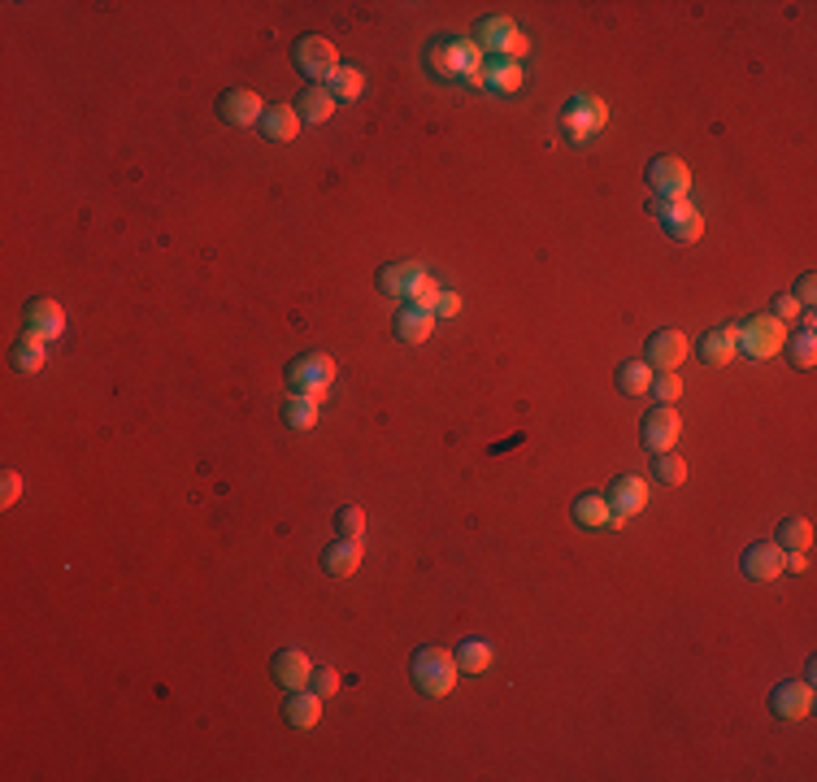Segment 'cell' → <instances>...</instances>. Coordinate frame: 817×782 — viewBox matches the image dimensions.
<instances>
[{
	"mask_svg": "<svg viewBox=\"0 0 817 782\" xmlns=\"http://www.w3.org/2000/svg\"><path fill=\"white\" fill-rule=\"evenodd\" d=\"M18 496H22V478L14 474V470H5V478H0V504H18Z\"/></svg>",
	"mask_w": 817,
	"mask_h": 782,
	"instance_id": "obj_40",
	"label": "cell"
},
{
	"mask_svg": "<svg viewBox=\"0 0 817 782\" xmlns=\"http://www.w3.org/2000/svg\"><path fill=\"white\" fill-rule=\"evenodd\" d=\"M409 674H413V683H418L422 696H448L452 687H457V657L444 648H422V652H413V661H409Z\"/></svg>",
	"mask_w": 817,
	"mask_h": 782,
	"instance_id": "obj_1",
	"label": "cell"
},
{
	"mask_svg": "<svg viewBox=\"0 0 817 782\" xmlns=\"http://www.w3.org/2000/svg\"><path fill=\"white\" fill-rule=\"evenodd\" d=\"M296 113H300V122H326L335 113V96L326 92V87H305L300 92V100H296Z\"/></svg>",
	"mask_w": 817,
	"mask_h": 782,
	"instance_id": "obj_24",
	"label": "cell"
},
{
	"mask_svg": "<svg viewBox=\"0 0 817 782\" xmlns=\"http://www.w3.org/2000/svg\"><path fill=\"white\" fill-rule=\"evenodd\" d=\"M783 344H787V322H778V318H752L735 331V352H744L752 361L774 357Z\"/></svg>",
	"mask_w": 817,
	"mask_h": 782,
	"instance_id": "obj_5",
	"label": "cell"
},
{
	"mask_svg": "<svg viewBox=\"0 0 817 782\" xmlns=\"http://www.w3.org/2000/svg\"><path fill=\"white\" fill-rule=\"evenodd\" d=\"M422 279H426L422 261H392V266H383V270H379L383 296H413Z\"/></svg>",
	"mask_w": 817,
	"mask_h": 782,
	"instance_id": "obj_16",
	"label": "cell"
},
{
	"mask_svg": "<svg viewBox=\"0 0 817 782\" xmlns=\"http://www.w3.org/2000/svg\"><path fill=\"white\" fill-rule=\"evenodd\" d=\"M283 426H292V431H313L318 426V400L313 396H287L283 400Z\"/></svg>",
	"mask_w": 817,
	"mask_h": 782,
	"instance_id": "obj_27",
	"label": "cell"
},
{
	"mask_svg": "<svg viewBox=\"0 0 817 782\" xmlns=\"http://www.w3.org/2000/svg\"><path fill=\"white\" fill-rule=\"evenodd\" d=\"M335 531H339V539H361L366 535V513H361L357 504H344V509L335 513Z\"/></svg>",
	"mask_w": 817,
	"mask_h": 782,
	"instance_id": "obj_33",
	"label": "cell"
},
{
	"mask_svg": "<svg viewBox=\"0 0 817 782\" xmlns=\"http://www.w3.org/2000/svg\"><path fill=\"white\" fill-rule=\"evenodd\" d=\"M652 213L665 226V235L678 239V244H696L700 231H705V218H700V209L691 200H657Z\"/></svg>",
	"mask_w": 817,
	"mask_h": 782,
	"instance_id": "obj_6",
	"label": "cell"
},
{
	"mask_svg": "<svg viewBox=\"0 0 817 782\" xmlns=\"http://www.w3.org/2000/svg\"><path fill=\"white\" fill-rule=\"evenodd\" d=\"M452 657H457V670H461V674H483V670H492V657H496V652H492V643H487V639H465L461 648L452 652Z\"/></svg>",
	"mask_w": 817,
	"mask_h": 782,
	"instance_id": "obj_26",
	"label": "cell"
},
{
	"mask_svg": "<svg viewBox=\"0 0 817 782\" xmlns=\"http://www.w3.org/2000/svg\"><path fill=\"white\" fill-rule=\"evenodd\" d=\"M652 474H657V483L678 487V483L687 478V461H683V457H670V452H661V461L652 465Z\"/></svg>",
	"mask_w": 817,
	"mask_h": 782,
	"instance_id": "obj_34",
	"label": "cell"
},
{
	"mask_svg": "<svg viewBox=\"0 0 817 782\" xmlns=\"http://www.w3.org/2000/svg\"><path fill=\"white\" fill-rule=\"evenodd\" d=\"M574 522H583V526H609V500H605V496H578V500H574Z\"/></svg>",
	"mask_w": 817,
	"mask_h": 782,
	"instance_id": "obj_32",
	"label": "cell"
},
{
	"mask_svg": "<svg viewBox=\"0 0 817 782\" xmlns=\"http://www.w3.org/2000/svg\"><path fill=\"white\" fill-rule=\"evenodd\" d=\"M770 709H774V717H783V722H800V717H809V709H813L809 678H804V683H796V678H783V683L770 691Z\"/></svg>",
	"mask_w": 817,
	"mask_h": 782,
	"instance_id": "obj_11",
	"label": "cell"
},
{
	"mask_svg": "<svg viewBox=\"0 0 817 782\" xmlns=\"http://www.w3.org/2000/svg\"><path fill=\"white\" fill-rule=\"evenodd\" d=\"M257 126H261L266 140L287 144V140H296V131H300V113H296V105H270L266 113H261Z\"/></svg>",
	"mask_w": 817,
	"mask_h": 782,
	"instance_id": "obj_20",
	"label": "cell"
},
{
	"mask_svg": "<svg viewBox=\"0 0 817 782\" xmlns=\"http://www.w3.org/2000/svg\"><path fill=\"white\" fill-rule=\"evenodd\" d=\"M648 504V483L635 474H622L618 483L609 487V526H622L626 517H635Z\"/></svg>",
	"mask_w": 817,
	"mask_h": 782,
	"instance_id": "obj_10",
	"label": "cell"
},
{
	"mask_svg": "<svg viewBox=\"0 0 817 782\" xmlns=\"http://www.w3.org/2000/svg\"><path fill=\"white\" fill-rule=\"evenodd\" d=\"M357 565H361V539H335V544L322 552V570L331 578L357 574Z\"/></svg>",
	"mask_w": 817,
	"mask_h": 782,
	"instance_id": "obj_21",
	"label": "cell"
},
{
	"mask_svg": "<svg viewBox=\"0 0 817 782\" xmlns=\"http://www.w3.org/2000/svg\"><path fill=\"white\" fill-rule=\"evenodd\" d=\"M783 557L787 552L778 548V544H752L744 552V574L748 578H761V583H770V578L783 574Z\"/></svg>",
	"mask_w": 817,
	"mask_h": 782,
	"instance_id": "obj_18",
	"label": "cell"
},
{
	"mask_svg": "<svg viewBox=\"0 0 817 782\" xmlns=\"http://www.w3.org/2000/svg\"><path fill=\"white\" fill-rule=\"evenodd\" d=\"M261 96L253 92V87H231V92H222L218 100V118L231 122V126H253L261 122Z\"/></svg>",
	"mask_w": 817,
	"mask_h": 782,
	"instance_id": "obj_13",
	"label": "cell"
},
{
	"mask_svg": "<svg viewBox=\"0 0 817 782\" xmlns=\"http://www.w3.org/2000/svg\"><path fill=\"white\" fill-rule=\"evenodd\" d=\"M318 717H322V696H313V691H292V700H287V722H292L296 730H309V726H318Z\"/></svg>",
	"mask_w": 817,
	"mask_h": 782,
	"instance_id": "obj_25",
	"label": "cell"
},
{
	"mask_svg": "<svg viewBox=\"0 0 817 782\" xmlns=\"http://www.w3.org/2000/svg\"><path fill=\"white\" fill-rule=\"evenodd\" d=\"M522 66L518 61H509V57H492V61H483V83L492 87V92H500V96H513L522 87Z\"/></svg>",
	"mask_w": 817,
	"mask_h": 782,
	"instance_id": "obj_22",
	"label": "cell"
},
{
	"mask_svg": "<svg viewBox=\"0 0 817 782\" xmlns=\"http://www.w3.org/2000/svg\"><path fill=\"white\" fill-rule=\"evenodd\" d=\"M648 365L652 370H678V365L687 361V335L674 331V326H665V331H652L648 335Z\"/></svg>",
	"mask_w": 817,
	"mask_h": 782,
	"instance_id": "obj_14",
	"label": "cell"
},
{
	"mask_svg": "<svg viewBox=\"0 0 817 782\" xmlns=\"http://www.w3.org/2000/svg\"><path fill=\"white\" fill-rule=\"evenodd\" d=\"M44 344H48L44 335L22 331L18 344H14V370H22V374H35V370H40V365H44Z\"/></svg>",
	"mask_w": 817,
	"mask_h": 782,
	"instance_id": "obj_28",
	"label": "cell"
},
{
	"mask_svg": "<svg viewBox=\"0 0 817 782\" xmlns=\"http://www.w3.org/2000/svg\"><path fill=\"white\" fill-rule=\"evenodd\" d=\"M292 61H296V70L305 74V79H331V74L339 70L335 44L322 40V35H300V40L292 44Z\"/></svg>",
	"mask_w": 817,
	"mask_h": 782,
	"instance_id": "obj_7",
	"label": "cell"
},
{
	"mask_svg": "<svg viewBox=\"0 0 817 782\" xmlns=\"http://www.w3.org/2000/svg\"><path fill=\"white\" fill-rule=\"evenodd\" d=\"M457 313H461V296H457V292H444V296H439L435 318H457Z\"/></svg>",
	"mask_w": 817,
	"mask_h": 782,
	"instance_id": "obj_42",
	"label": "cell"
},
{
	"mask_svg": "<svg viewBox=\"0 0 817 782\" xmlns=\"http://www.w3.org/2000/svg\"><path fill=\"white\" fill-rule=\"evenodd\" d=\"M326 92H331L335 100H357L361 92H366V79H361L357 66H339L331 79H326Z\"/></svg>",
	"mask_w": 817,
	"mask_h": 782,
	"instance_id": "obj_29",
	"label": "cell"
},
{
	"mask_svg": "<svg viewBox=\"0 0 817 782\" xmlns=\"http://www.w3.org/2000/svg\"><path fill=\"white\" fill-rule=\"evenodd\" d=\"M800 309H804V305H800V300L791 296V292H778V296H774V313H770V318H778V322H796V318H800Z\"/></svg>",
	"mask_w": 817,
	"mask_h": 782,
	"instance_id": "obj_39",
	"label": "cell"
},
{
	"mask_svg": "<svg viewBox=\"0 0 817 782\" xmlns=\"http://www.w3.org/2000/svg\"><path fill=\"white\" fill-rule=\"evenodd\" d=\"M813 539V526L804 522V517H787L783 526H778V548L783 552H804Z\"/></svg>",
	"mask_w": 817,
	"mask_h": 782,
	"instance_id": "obj_31",
	"label": "cell"
},
{
	"mask_svg": "<svg viewBox=\"0 0 817 782\" xmlns=\"http://www.w3.org/2000/svg\"><path fill=\"white\" fill-rule=\"evenodd\" d=\"M605 122H609V109H605V100L592 96V92H574L561 105V131L570 144H587L596 131H605Z\"/></svg>",
	"mask_w": 817,
	"mask_h": 782,
	"instance_id": "obj_2",
	"label": "cell"
},
{
	"mask_svg": "<svg viewBox=\"0 0 817 782\" xmlns=\"http://www.w3.org/2000/svg\"><path fill=\"white\" fill-rule=\"evenodd\" d=\"M309 691H313V696H335V691H339V670H313L309 674Z\"/></svg>",
	"mask_w": 817,
	"mask_h": 782,
	"instance_id": "obj_38",
	"label": "cell"
},
{
	"mask_svg": "<svg viewBox=\"0 0 817 782\" xmlns=\"http://www.w3.org/2000/svg\"><path fill=\"white\" fill-rule=\"evenodd\" d=\"M431 70L457 74L465 83H483V48L474 40H448L431 48Z\"/></svg>",
	"mask_w": 817,
	"mask_h": 782,
	"instance_id": "obj_3",
	"label": "cell"
},
{
	"mask_svg": "<svg viewBox=\"0 0 817 782\" xmlns=\"http://www.w3.org/2000/svg\"><path fill=\"white\" fill-rule=\"evenodd\" d=\"M648 187H652V196H657V200H687V192H691V170H687V161L657 157V161L648 166Z\"/></svg>",
	"mask_w": 817,
	"mask_h": 782,
	"instance_id": "obj_9",
	"label": "cell"
},
{
	"mask_svg": "<svg viewBox=\"0 0 817 782\" xmlns=\"http://www.w3.org/2000/svg\"><path fill=\"white\" fill-rule=\"evenodd\" d=\"M439 296H444V287H439V283H431V279H422V283H418V292L409 296V305H413V309H426V313H435Z\"/></svg>",
	"mask_w": 817,
	"mask_h": 782,
	"instance_id": "obj_37",
	"label": "cell"
},
{
	"mask_svg": "<svg viewBox=\"0 0 817 782\" xmlns=\"http://www.w3.org/2000/svg\"><path fill=\"white\" fill-rule=\"evenodd\" d=\"M791 361H796L800 370H813V361H817V339H813L809 326H804V331L791 339Z\"/></svg>",
	"mask_w": 817,
	"mask_h": 782,
	"instance_id": "obj_35",
	"label": "cell"
},
{
	"mask_svg": "<svg viewBox=\"0 0 817 782\" xmlns=\"http://www.w3.org/2000/svg\"><path fill=\"white\" fill-rule=\"evenodd\" d=\"M648 387H652V365L648 361L618 365V391H626V396H644Z\"/></svg>",
	"mask_w": 817,
	"mask_h": 782,
	"instance_id": "obj_30",
	"label": "cell"
},
{
	"mask_svg": "<svg viewBox=\"0 0 817 782\" xmlns=\"http://www.w3.org/2000/svg\"><path fill=\"white\" fill-rule=\"evenodd\" d=\"M678 435H683V422H678V413L670 405H657L644 418V431H639V439H644L648 452H670L678 444Z\"/></svg>",
	"mask_w": 817,
	"mask_h": 782,
	"instance_id": "obj_12",
	"label": "cell"
},
{
	"mask_svg": "<svg viewBox=\"0 0 817 782\" xmlns=\"http://www.w3.org/2000/svg\"><path fill=\"white\" fill-rule=\"evenodd\" d=\"M800 300V305H813V296H817V279H813V270L809 274H800V283H796V292H791Z\"/></svg>",
	"mask_w": 817,
	"mask_h": 782,
	"instance_id": "obj_41",
	"label": "cell"
},
{
	"mask_svg": "<svg viewBox=\"0 0 817 782\" xmlns=\"http://www.w3.org/2000/svg\"><path fill=\"white\" fill-rule=\"evenodd\" d=\"M696 357L705 365L735 361V326H713V331H705L700 335V344H696Z\"/></svg>",
	"mask_w": 817,
	"mask_h": 782,
	"instance_id": "obj_19",
	"label": "cell"
},
{
	"mask_svg": "<svg viewBox=\"0 0 817 782\" xmlns=\"http://www.w3.org/2000/svg\"><path fill=\"white\" fill-rule=\"evenodd\" d=\"M331 383H335V361L326 357V352H305V357H296L287 365V387H292L296 396L322 400L326 391H331Z\"/></svg>",
	"mask_w": 817,
	"mask_h": 782,
	"instance_id": "obj_4",
	"label": "cell"
},
{
	"mask_svg": "<svg viewBox=\"0 0 817 782\" xmlns=\"http://www.w3.org/2000/svg\"><path fill=\"white\" fill-rule=\"evenodd\" d=\"M648 391L661 400V405H674V400L683 396V383L674 378V370H661V374H652V387H648Z\"/></svg>",
	"mask_w": 817,
	"mask_h": 782,
	"instance_id": "obj_36",
	"label": "cell"
},
{
	"mask_svg": "<svg viewBox=\"0 0 817 782\" xmlns=\"http://www.w3.org/2000/svg\"><path fill=\"white\" fill-rule=\"evenodd\" d=\"M270 674H274V683H283L287 691H300V687H309L313 665H309V657L300 648H283V652H274Z\"/></svg>",
	"mask_w": 817,
	"mask_h": 782,
	"instance_id": "obj_15",
	"label": "cell"
},
{
	"mask_svg": "<svg viewBox=\"0 0 817 782\" xmlns=\"http://www.w3.org/2000/svg\"><path fill=\"white\" fill-rule=\"evenodd\" d=\"M431 331H435V313L413 309V305L396 313V339H400V344H422Z\"/></svg>",
	"mask_w": 817,
	"mask_h": 782,
	"instance_id": "obj_23",
	"label": "cell"
},
{
	"mask_svg": "<svg viewBox=\"0 0 817 782\" xmlns=\"http://www.w3.org/2000/svg\"><path fill=\"white\" fill-rule=\"evenodd\" d=\"M474 44H479L483 53H496V57H509V61L531 53V44H526V35L513 27V18H483L479 22V40Z\"/></svg>",
	"mask_w": 817,
	"mask_h": 782,
	"instance_id": "obj_8",
	"label": "cell"
},
{
	"mask_svg": "<svg viewBox=\"0 0 817 782\" xmlns=\"http://www.w3.org/2000/svg\"><path fill=\"white\" fill-rule=\"evenodd\" d=\"M22 322H27V331L44 335V339H57L66 331V313H61L57 300H31L27 313H22Z\"/></svg>",
	"mask_w": 817,
	"mask_h": 782,
	"instance_id": "obj_17",
	"label": "cell"
}]
</instances>
